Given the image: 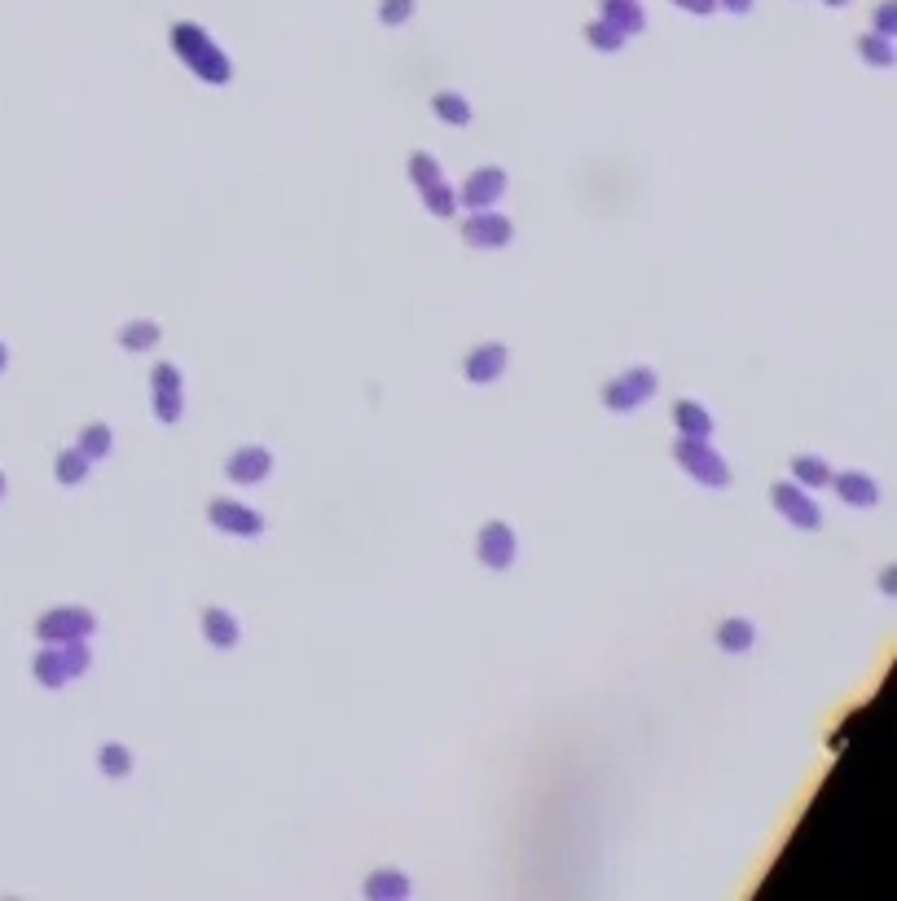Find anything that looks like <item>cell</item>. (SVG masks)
Listing matches in <instances>:
<instances>
[{"label": "cell", "instance_id": "cell-3", "mask_svg": "<svg viewBox=\"0 0 897 901\" xmlns=\"http://www.w3.org/2000/svg\"><path fill=\"white\" fill-rule=\"evenodd\" d=\"M651 392H656V374H651V370H629V374H620L616 383L607 387L603 400H607V409H616V414H629V409H638Z\"/></svg>", "mask_w": 897, "mask_h": 901}, {"label": "cell", "instance_id": "cell-12", "mask_svg": "<svg viewBox=\"0 0 897 901\" xmlns=\"http://www.w3.org/2000/svg\"><path fill=\"white\" fill-rule=\"evenodd\" d=\"M515 532L506 528V524H489L480 532V559L489 563V567H511L515 563Z\"/></svg>", "mask_w": 897, "mask_h": 901}, {"label": "cell", "instance_id": "cell-9", "mask_svg": "<svg viewBox=\"0 0 897 901\" xmlns=\"http://www.w3.org/2000/svg\"><path fill=\"white\" fill-rule=\"evenodd\" d=\"M770 497H774V506H779V510L792 519L796 528H818V524H823L818 506L810 502V497H801V488H796V484H779Z\"/></svg>", "mask_w": 897, "mask_h": 901}, {"label": "cell", "instance_id": "cell-4", "mask_svg": "<svg viewBox=\"0 0 897 901\" xmlns=\"http://www.w3.org/2000/svg\"><path fill=\"white\" fill-rule=\"evenodd\" d=\"M93 611H84V607H58V611H49V616L40 620V638H49V642H71V638H88L93 633Z\"/></svg>", "mask_w": 897, "mask_h": 901}, {"label": "cell", "instance_id": "cell-7", "mask_svg": "<svg viewBox=\"0 0 897 901\" xmlns=\"http://www.w3.org/2000/svg\"><path fill=\"white\" fill-rule=\"evenodd\" d=\"M225 471L234 484H264L273 471V458H269V449H260V444H242V453L229 458Z\"/></svg>", "mask_w": 897, "mask_h": 901}, {"label": "cell", "instance_id": "cell-14", "mask_svg": "<svg viewBox=\"0 0 897 901\" xmlns=\"http://www.w3.org/2000/svg\"><path fill=\"white\" fill-rule=\"evenodd\" d=\"M603 18L625 31V36H634V31L647 27V14H642L638 0H603Z\"/></svg>", "mask_w": 897, "mask_h": 901}, {"label": "cell", "instance_id": "cell-18", "mask_svg": "<svg viewBox=\"0 0 897 901\" xmlns=\"http://www.w3.org/2000/svg\"><path fill=\"white\" fill-rule=\"evenodd\" d=\"M752 638H757V633H752L748 620H726V625L717 629V647L722 651H748Z\"/></svg>", "mask_w": 897, "mask_h": 901}, {"label": "cell", "instance_id": "cell-20", "mask_svg": "<svg viewBox=\"0 0 897 901\" xmlns=\"http://www.w3.org/2000/svg\"><path fill=\"white\" fill-rule=\"evenodd\" d=\"M119 343H124L128 352H150L154 343H159V326H154V321H132V326H124Z\"/></svg>", "mask_w": 897, "mask_h": 901}, {"label": "cell", "instance_id": "cell-23", "mask_svg": "<svg viewBox=\"0 0 897 901\" xmlns=\"http://www.w3.org/2000/svg\"><path fill=\"white\" fill-rule=\"evenodd\" d=\"M792 471H796V480H801V484H810V488H818V484H827V480H832L827 462H818V458H796V462H792Z\"/></svg>", "mask_w": 897, "mask_h": 901}, {"label": "cell", "instance_id": "cell-1", "mask_svg": "<svg viewBox=\"0 0 897 901\" xmlns=\"http://www.w3.org/2000/svg\"><path fill=\"white\" fill-rule=\"evenodd\" d=\"M172 49L185 58V66H190L194 75H203L207 84H225L229 75H234V66H229V58L220 53V44L207 36L203 27H194V22H176L172 27Z\"/></svg>", "mask_w": 897, "mask_h": 901}, {"label": "cell", "instance_id": "cell-22", "mask_svg": "<svg viewBox=\"0 0 897 901\" xmlns=\"http://www.w3.org/2000/svg\"><path fill=\"white\" fill-rule=\"evenodd\" d=\"M585 36H590V44H594V49H607V53H616L620 44H625V31H620V27H612V22H607V18L590 22V31H585Z\"/></svg>", "mask_w": 897, "mask_h": 901}, {"label": "cell", "instance_id": "cell-32", "mask_svg": "<svg viewBox=\"0 0 897 901\" xmlns=\"http://www.w3.org/2000/svg\"><path fill=\"white\" fill-rule=\"evenodd\" d=\"M880 31H884V36L893 31V0H884V5H880Z\"/></svg>", "mask_w": 897, "mask_h": 901}, {"label": "cell", "instance_id": "cell-13", "mask_svg": "<svg viewBox=\"0 0 897 901\" xmlns=\"http://www.w3.org/2000/svg\"><path fill=\"white\" fill-rule=\"evenodd\" d=\"M506 370V348L502 343H484L467 357V378L471 383H497Z\"/></svg>", "mask_w": 897, "mask_h": 901}, {"label": "cell", "instance_id": "cell-5", "mask_svg": "<svg viewBox=\"0 0 897 901\" xmlns=\"http://www.w3.org/2000/svg\"><path fill=\"white\" fill-rule=\"evenodd\" d=\"M84 669H88V651L75 647V642H71V647H58V651H44L36 660V673H40L44 686H62L66 677H75Z\"/></svg>", "mask_w": 897, "mask_h": 901}, {"label": "cell", "instance_id": "cell-19", "mask_svg": "<svg viewBox=\"0 0 897 901\" xmlns=\"http://www.w3.org/2000/svg\"><path fill=\"white\" fill-rule=\"evenodd\" d=\"M431 106H436V115L445 119V124H458V128L471 124V106H467V97H462V93H436V102H431Z\"/></svg>", "mask_w": 897, "mask_h": 901}, {"label": "cell", "instance_id": "cell-17", "mask_svg": "<svg viewBox=\"0 0 897 901\" xmlns=\"http://www.w3.org/2000/svg\"><path fill=\"white\" fill-rule=\"evenodd\" d=\"M678 427H682V436L708 440V431H713V418H708V409L695 405V400H678Z\"/></svg>", "mask_w": 897, "mask_h": 901}, {"label": "cell", "instance_id": "cell-16", "mask_svg": "<svg viewBox=\"0 0 897 901\" xmlns=\"http://www.w3.org/2000/svg\"><path fill=\"white\" fill-rule=\"evenodd\" d=\"M203 633L216 642V647H234V642H238V620L229 616V611L212 607V611L203 616Z\"/></svg>", "mask_w": 897, "mask_h": 901}, {"label": "cell", "instance_id": "cell-24", "mask_svg": "<svg viewBox=\"0 0 897 901\" xmlns=\"http://www.w3.org/2000/svg\"><path fill=\"white\" fill-rule=\"evenodd\" d=\"M97 761H102V770H106V774H115V778L132 770V752L124 748V743H106Z\"/></svg>", "mask_w": 897, "mask_h": 901}, {"label": "cell", "instance_id": "cell-26", "mask_svg": "<svg viewBox=\"0 0 897 901\" xmlns=\"http://www.w3.org/2000/svg\"><path fill=\"white\" fill-rule=\"evenodd\" d=\"M858 49H862V58H867L871 66H893V44L889 40H876V36H862L858 40Z\"/></svg>", "mask_w": 897, "mask_h": 901}, {"label": "cell", "instance_id": "cell-34", "mask_svg": "<svg viewBox=\"0 0 897 901\" xmlns=\"http://www.w3.org/2000/svg\"><path fill=\"white\" fill-rule=\"evenodd\" d=\"M823 5H832V9H836V5H849V0H823Z\"/></svg>", "mask_w": 897, "mask_h": 901}, {"label": "cell", "instance_id": "cell-28", "mask_svg": "<svg viewBox=\"0 0 897 901\" xmlns=\"http://www.w3.org/2000/svg\"><path fill=\"white\" fill-rule=\"evenodd\" d=\"M423 189H427V207L436 211V216H449L453 203H458V198H453V189H449L445 181H431V185H423Z\"/></svg>", "mask_w": 897, "mask_h": 901}, {"label": "cell", "instance_id": "cell-25", "mask_svg": "<svg viewBox=\"0 0 897 901\" xmlns=\"http://www.w3.org/2000/svg\"><path fill=\"white\" fill-rule=\"evenodd\" d=\"M365 897H409V880H401V875H374L365 884Z\"/></svg>", "mask_w": 897, "mask_h": 901}, {"label": "cell", "instance_id": "cell-35", "mask_svg": "<svg viewBox=\"0 0 897 901\" xmlns=\"http://www.w3.org/2000/svg\"><path fill=\"white\" fill-rule=\"evenodd\" d=\"M0 370H5V348H0Z\"/></svg>", "mask_w": 897, "mask_h": 901}, {"label": "cell", "instance_id": "cell-21", "mask_svg": "<svg viewBox=\"0 0 897 901\" xmlns=\"http://www.w3.org/2000/svg\"><path fill=\"white\" fill-rule=\"evenodd\" d=\"M80 453H84L88 462H93V458H106V453H110V427H102V422L84 427V436H80Z\"/></svg>", "mask_w": 897, "mask_h": 901}, {"label": "cell", "instance_id": "cell-15", "mask_svg": "<svg viewBox=\"0 0 897 901\" xmlns=\"http://www.w3.org/2000/svg\"><path fill=\"white\" fill-rule=\"evenodd\" d=\"M836 488H840V497H845V502H854V506H876V497H880L876 480H871V475H862V471L840 475Z\"/></svg>", "mask_w": 897, "mask_h": 901}, {"label": "cell", "instance_id": "cell-36", "mask_svg": "<svg viewBox=\"0 0 897 901\" xmlns=\"http://www.w3.org/2000/svg\"><path fill=\"white\" fill-rule=\"evenodd\" d=\"M0 493H5V475H0Z\"/></svg>", "mask_w": 897, "mask_h": 901}, {"label": "cell", "instance_id": "cell-27", "mask_svg": "<svg viewBox=\"0 0 897 901\" xmlns=\"http://www.w3.org/2000/svg\"><path fill=\"white\" fill-rule=\"evenodd\" d=\"M84 471H88V458H84V453H75V449H71V453H62V458H58V480H62V484H80V480H84Z\"/></svg>", "mask_w": 897, "mask_h": 901}, {"label": "cell", "instance_id": "cell-11", "mask_svg": "<svg viewBox=\"0 0 897 901\" xmlns=\"http://www.w3.org/2000/svg\"><path fill=\"white\" fill-rule=\"evenodd\" d=\"M154 405H159L163 422L181 418V370L176 365H159L154 370Z\"/></svg>", "mask_w": 897, "mask_h": 901}, {"label": "cell", "instance_id": "cell-10", "mask_svg": "<svg viewBox=\"0 0 897 901\" xmlns=\"http://www.w3.org/2000/svg\"><path fill=\"white\" fill-rule=\"evenodd\" d=\"M502 194H506V172L502 168H480L467 185H462V203L467 207H493Z\"/></svg>", "mask_w": 897, "mask_h": 901}, {"label": "cell", "instance_id": "cell-29", "mask_svg": "<svg viewBox=\"0 0 897 901\" xmlns=\"http://www.w3.org/2000/svg\"><path fill=\"white\" fill-rule=\"evenodd\" d=\"M379 18L387 22V27H405V22L414 18V0H383Z\"/></svg>", "mask_w": 897, "mask_h": 901}, {"label": "cell", "instance_id": "cell-6", "mask_svg": "<svg viewBox=\"0 0 897 901\" xmlns=\"http://www.w3.org/2000/svg\"><path fill=\"white\" fill-rule=\"evenodd\" d=\"M207 519H212L220 532H234V537H260L264 532V519L256 515V510L242 506V502H225V497L212 502V515Z\"/></svg>", "mask_w": 897, "mask_h": 901}, {"label": "cell", "instance_id": "cell-31", "mask_svg": "<svg viewBox=\"0 0 897 901\" xmlns=\"http://www.w3.org/2000/svg\"><path fill=\"white\" fill-rule=\"evenodd\" d=\"M673 5H682L686 14H713L717 0H673Z\"/></svg>", "mask_w": 897, "mask_h": 901}, {"label": "cell", "instance_id": "cell-33", "mask_svg": "<svg viewBox=\"0 0 897 901\" xmlns=\"http://www.w3.org/2000/svg\"><path fill=\"white\" fill-rule=\"evenodd\" d=\"M722 5L730 9V14H748V9H752V0H722Z\"/></svg>", "mask_w": 897, "mask_h": 901}, {"label": "cell", "instance_id": "cell-8", "mask_svg": "<svg viewBox=\"0 0 897 901\" xmlns=\"http://www.w3.org/2000/svg\"><path fill=\"white\" fill-rule=\"evenodd\" d=\"M462 233H467L471 247H506V242H511V220L489 216V211L480 207V216H471L467 225H462Z\"/></svg>", "mask_w": 897, "mask_h": 901}, {"label": "cell", "instance_id": "cell-2", "mask_svg": "<svg viewBox=\"0 0 897 901\" xmlns=\"http://www.w3.org/2000/svg\"><path fill=\"white\" fill-rule=\"evenodd\" d=\"M678 462H682L691 475H700L704 484H713V488H726V484H730L726 462L717 458V453L708 449L700 436H682V440H678Z\"/></svg>", "mask_w": 897, "mask_h": 901}, {"label": "cell", "instance_id": "cell-30", "mask_svg": "<svg viewBox=\"0 0 897 901\" xmlns=\"http://www.w3.org/2000/svg\"><path fill=\"white\" fill-rule=\"evenodd\" d=\"M409 176H414L418 185H431V181H440V168H436L431 154H414V168H409Z\"/></svg>", "mask_w": 897, "mask_h": 901}]
</instances>
